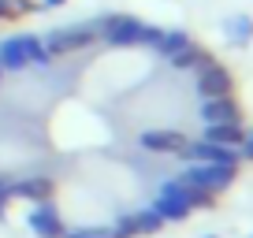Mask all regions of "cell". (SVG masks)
<instances>
[{
  "label": "cell",
  "mask_w": 253,
  "mask_h": 238,
  "mask_svg": "<svg viewBox=\"0 0 253 238\" xmlns=\"http://www.w3.org/2000/svg\"><path fill=\"white\" fill-rule=\"evenodd\" d=\"M0 67H4V71H23V67L45 71L48 52H45V45H41V38H34V34H15V38L0 41Z\"/></svg>",
  "instance_id": "obj_1"
},
{
  "label": "cell",
  "mask_w": 253,
  "mask_h": 238,
  "mask_svg": "<svg viewBox=\"0 0 253 238\" xmlns=\"http://www.w3.org/2000/svg\"><path fill=\"white\" fill-rule=\"evenodd\" d=\"M153 212L160 216V220H186L190 216V198H186V186L179 183V179H164L157 190V198H153Z\"/></svg>",
  "instance_id": "obj_2"
},
{
  "label": "cell",
  "mask_w": 253,
  "mask_h": 238,
  "mask_svg": "<svg viewBox=\"0 0 253 238\" xmlns=\"http://www.w3.org/2000/svg\"><path fill=\"white\" fill-rule=\"evenodd\" d=\"M186 186H201L209 194H220L235 183V167H223V164H190L186 171L179 175Z\"/></svg>",
  "instance_id": "obj_3"
},
{
  "label": "cell",
  "mask_w": 253,
  "mask_h": 238,
  "mask_svg": "<svg viewBox=\"0 0 253 238\" xmlns=\"http://www.w3.org/2000/svg\"><path fill=\"white\" fill-rule=\"evenodd\" d=\"M138 34H142V23L134 15H104L97 23V38H104L112 48H126L138 45Z\"/></svg>",
  "instance_id": "obj_4"
},
{
  "label": "cell",
  "mask_w": 253,
  "mask_h": 238,
  "mask_svg": "<svg viewBox=\"0 0 253 238\" xmlns=\"http://www.w3.org/2000/svg\"><path fill=\"white\" fill-rule=\"evenodd\" d=\"M186 160H194V164H223V167H238V149L235 145H220V142H209V138H201V142H186Z\"/></svg>",
  "instance_id": "obj_5"
},
{
  "label": "cell",
  "mask_w": 253,
  "mask_h": 238,
  "mask_svg": "<svg viewBox=\"0 0 253 238\" xmlns=\"http://www.w3.org/2000/svg\"><path fill=\"white\" fill-rule=\"evenodd\" d=\"M190 138L175 127H153V130H142V149L157 153V157H175V153L186 149Z\"/></svg>",
  "instance_id": "obj_6"
},
{
  "label": "cell",
  "mask_w": 253,
  "mask_h": 238,
  "mask_svg": "<svg viewBox=\"0 0 253 238\" xmlns=\"http://www.w3.org/2000/svg\"><path fill=\"white\" fill-rule=\"evenodd\" d=\"M198 71H201L198 75V97L201 101H205V97H231V86H235V82H231V75L223 71L216 60H209Z\"/></svg>",
  "instance_id": "obj_7"
},
{
  "label": "cell",
  "mask_w": 253,
  "mask_h": 238,
  "mask_svg": "<svg viewBox=\"0 0 253 238\" xmlns=\"http://www.w3.org/2000/svg\"><path fill=\"white\" fill-rule=\"evenodd\" d=\"M198 112L205 119V127L209 123H242V112H238V104L231 97H205Z\"/></svg>",
  "instance_id": "obj_8"
},
{
  "label": "cell",
  "mask_w": 253,
  "mask_h": 238,
  "mask_svg": "<svg viewBox=\"0 0 253 238\" xmlns=\"http://www.w3.org/2000/svg\"><path fill=\"white\" fill-rule=\"evenodd\" d=\"M30 231L41 235V238H63V220L48 201H41V205L30 212Z\"/></svg>",
  "instance_id": "obj_9"
},
{
  "label": "cell",
  "mask_w": 253,
  "mask_h": 238,
  "mask_svg": "<svg viewBox=\"0 0 253 238\" xmlns=\"http://www.w3.org/2000/svg\"><path fill=\"white\" fill-rule=\"evenodd\" d=\"M8 194H15V198H26V201H48V194H52V179H19L15 186H8Z\"/></svg>",
  "instance_id": "obj_10"
},
{
  "label": "cell",
  "mask_w": 253,
  "mask_h": 238,
  "mask_svg": "<svg viewBox=\"0 0 253 238\" xmlns=\"http://www.w3.org/2000/svg\"><path fill=\"white\" fill-rule=\"evenodd\" d=\"M201 138H209V142H220V145H242V138H246V130L238 127V123H209L205 127V134Z\"/></svg>",
  "instance_id": "obj_11"
},
{
  "label": "cell",
  "mask_w": 253,
  "mask_h": 238,
  "mask_svg": "<svg viewBox=\"0 0 253 238\" xmlns=\"http://www.w3.org/2000/svg\"><path fill=\"white\" fill-rule=\"evenodd\" d=\"M205 64H209L205 48H198L194 41H190L186 48H179V52L171 56V67H175V71H194V67H205Z\"/></svg>",
  "instance_id": "obj_12"
},
{
  "label": "cell",
  "mask_w": 253,
  "mask_h": 238,
  "mask_svg": "<svg viewBox=\"0 0 253 238\" xmlns=\"http://www.w3.org/2000/svg\"><path fill=\"white\" fill-rule=\"evenodd\" d=\"M41 45H45L48 56H67V52H75V48H79V45H75V34H71V30H52L45 41H41Z\"/></svg>",
  "instance_id": "obj_13"
},
{
  "label": "cell",
  "mask_w": 253,
  "mask_h": 238,
  "mask_svg": "<svg viewBox=\"0 0 253 238\" xmlns=\"http://www.w3.org/2000/svg\"><path fill=\"white\" fill-rule=\"evenodd\" d=\"M186 45H190V38H186L182 30H160V38H157V45H153V48H157L160 56H168V60H171V56L179 52V48H186Z\"/></svg>",
  "instance_id": "obj_14"
},
{
  "label": "cell",
  "mask_w": 253,
  "mask_h": 238,
  "mask_svg": "<svg viewBox=\"0 0 253 238\" xmlns=\"http://www.w3.org/2000/svg\"><path fill=\"white\" fill-rule=\"evenodd\" d=\"M227 38L235 41V45H246V41L253 38V19H250V15H235V19H227Z\"/></svg>",
  "instance_id": "obj_15"
},
{
  "label": "cell",
  "mask_w": 253,
  "mask_h": 238,
  "mask_svg": "<svg viewBox=\"0 0 253 238\" xmlns=\"http://www.w3.org/2000/svg\"><path fill=\"white\" fill-rule=\"evenodd\" d=\"M164 227V220H160L153 208H142V212L134 216V231H145V235H153V231H160Z\"/></svg>",
  "instance_id": "obj_16"
},
{
  "label": "cell",
  "mask_w": 253,
  "mask_h": 238,
  "mask_svg": "<svg viewBox=\"0 0 253 238\" xmlns=\"http://www.w3.org/2000/svg\"><path fill=\"white\" fill-rule=\"evenodd\" d=\"M67 238H112V231H89V227H79V231H63Z\"/></svg>",
  "instance_id": "obj_17"
},
{
  "label": "cell",
  "mask_w": 253,
  "mask_h": 238,
  "mask_svg": "<svg viewBox=\"0 0 253 238\" xmlns=\"http://www.w3.org/2000/svg\"><path fill=\"white\" fill-rule=\"evenodd\" d=\"M238 157H242V160H253V130H246L242 145H238Z\"/></svg>",
  "instance_id": "obj_18"
},
{
  "label": "cell",
  "mask_w": 253,
  "mask_h": 238,
  "mask_svg": "<svg viewBox=\"0 0 253 238\" xmlns=\"http://www.w3.org/2000/svg\"><path fill=\"white\" fill-rule=\"evenodd\" d=\"M8 198H11V194H8V183H4V179H0V208L8 205Z\"/></svg>",
  "instance_id": "obj_19"
},
{
  "label": "cell",
  "mask_w": 253,
  "mask_h": 238,
  "mask_svg": "<svg viewBox=\"0 0 253 238\" xmlns=\"http://www.w3.org/2000/svg\"><path fill=\"white\" fill-rule=\"evenodd\" d=\"M4 8H8V0H0V15H4Z\"/></svg>",
  "instance_id": "obj_20"
},
{
  "label": "cell",
  "mask_w": 253,
  "mask_h": 238,
  "mask_svg": "<svg viewBox=\"0 0 253 238\" xmlns=\"http://www.w3.org/2000/svg\"><path fill=\"white\" fill-rule=\"evenodd\" d=\"M48 4H63V0H48Z\"/></svg>",
  "instance_id": "obj_21"
},
{
  "label": "cell",
  "mask_w": 253,
  "mask_h": 238,
  "mask_svg": "<svg viewBox=\"0 0 253 238\" xmlns=\"http://www.w3.org/2000/svg\"><path fill=\"white\" fill-rule=\"evenodd\" d=\"M0 75H4V67H0Z\"/></svg>",
  "instance_id": "obj_22"
}]
</instances>
